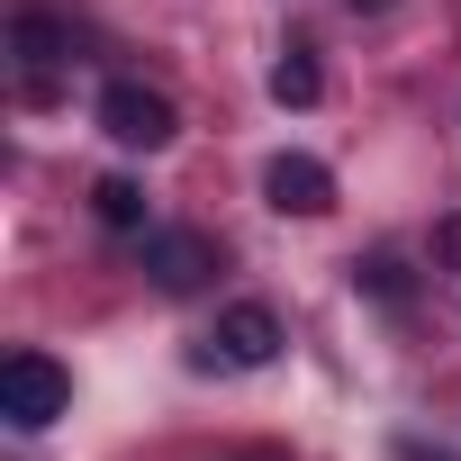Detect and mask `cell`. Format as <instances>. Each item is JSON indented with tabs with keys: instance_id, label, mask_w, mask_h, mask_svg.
<instances>
[{
	"instance_id": "obj_2",
	"label": "cell",
	"mask_w": 461,
	"mask_h": 461,
	"mask_svg": "<svg viewBox=\"0 0 461 461\" xmlns=\"http://www.w3.org/2000/svg\"><path fill=\"white\" fill-rule=\"evenodd\" d=\"M100 136L127 145V154H154V145L181 136V118H172L163 91H145V82H109V91H100Z\"/></svg>"
},
{
	"instance_id": "obj_12",
	"label": "cell",
	"mask_w": 461,
	"mask_h": 461,
	"mask_svg": "<svg viewBox=\"0 0 461 461\" xmlns=\"http://www.w3.org/2000/svg\"><path fill=\"white\" fill-rule=\"evenodd\" d=\"M353 10H389V0H353Z\"/></svg>"
},
{
	"instance_id": "obj_11",
	"label": "cell",
	"mask_w": 461,
	"mask_h": 461,
	"mask_svg": "<svg viewBox=\"0 0 461 461\" xmlns=\"http://www.w3.org/2000/svg\"><path fill=\"white\" fill-rule=\"evenodd\" d=\"M398 461H443V452H425V443H407V452H398Z\"/></svg>"
},
{
	"instance_id": "obj_5",
	"label": "cell",
	"mask_w": 461,
	"mask_h": 461,
	"mask_svg": "<svg viewBox=\"0 0 461 461\" xmlns=\"http://www.w3.org/2000/svg\"><path fill=\"white\" fill-rule=\"evenodd\" d=\"M263 199H272L281 217H326V208H335V172H326L317 154H272Z\"/></svg>"
},
{
	"instance_id": "obj_8",
	"label": "cell",
	"mask_w": 461,
	"mask_h": 461,
	"mask_svg": "<svg viewBox=\"0 0 461 461\" xmlns=\"http://www.w3.org/2000/svg\"><path fill=\"white\" fill-rule=\"evenodd\" d=\"M10 46H19V64H64V55H73V37H64V19H46V10H19V28H10Z\"/></svg>"
},
{
	"instance_id": "obj_10",
	"label": "cell",
	"mask_w": 461,
	"mask_h": 461,
	"mask_svg": "<svg viewBox=\"0 0 461 461\" xmlns=\"http://www.w3.org/2000/svg\"><path fill=\"white\" fill-rule=\"evenodd\" d=\"M434 263H452V272H461V208L434 226Z\"/></svg>"
},
{
	"instance_id": "obj_9",
	"label": "cell",
	"mask_w": 461,
	"mask_h": 461,
	"mask_svg": "<svg viewBox=\"0 0 461 461\" xmlns=\"http://www.w3.org/2000/svg\"><path fill=\"white\" fill-rule=\"evenodd\" d=\"M353 290H371L380 308H407V299H416V281H407L398 254H362V263H353Z\"/></svg>"
},
{
	"instance_id": "obj_4",
	"label": "cell",
	"mask_w": 461,
	"mask_h": 461,
	"mask_svg": "<svg viewBox=\"0 0 461 461\" xmlns=\"http://www.w3.org/2000/svg\"><path fill=\"white\" fill-rule=\"evenodd\" d=\"M145 272H154V290H199L217 272V245L190 236V226H145Z\"/></svg>"
},
{
	"instance_id": "obj_3",
	"label": "cell",
	"mask_w": 461,
	"mask_h": 461,
	"mask_svg": "<svg viewBox=\"0 0 461 461\" xmlns=\"http://www.w3.org/2000/svg\"><path fill=\"white\" fill-rule=\"evenodd\" d=\"M272 353H281V317L263 299H236L217 317V335H208V362H226V371H263Z\"/></svg>"
},
{
	"instance_id": "obj_1",
	"label": "cell",
	"mask_w": 461,
	"mask_h": 461,
	"mask_svg": "<svg viewBox=\"0 0 461 461\" xmlns=\"http://www.w3.org/2000/svg\"><path fill=\"white\" fill-rule=\"evenodd\" d=\"M64 407H73V380H64L46 353H10V362H0V416H10L19 434L55 425Z\"/></svg>"
},
{
	"instance_id": "obj_7",
	"label": "cell",
	"mask_w": 461,
	"mask_h": 461,
	"mask_svg": "<svg viewBox=\"0 0 461 461\" xmlns=\"http://www.w3.org/2000/svg\"><path fill=\"white\" fill-rule=\"evenodd\" d=\"M91 208H100V226H118V236H145V190H136L127 172L91 181Z\"/></svg>"
},
{
	"instance_id": "obj_6",
	"label": "cell",
	"mask_w": 461,
	"mask_h": 461,
	"mask_svg": "<svg viewBox=\"0 0 461 461\" xmlns=\"http://www.w3.org/2000/svg\"><path fill=\"white\" fill-rule=\"evenodd\" d=\"M317 91H326V73H317V46H281V64H272V100L281 109H317Z\"/></svg>"
}]
</instances>
